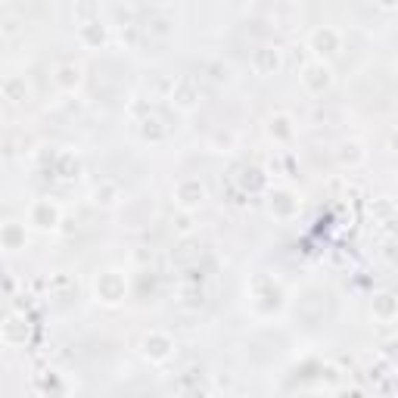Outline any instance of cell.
I'll use <instances>...</instances> for the list:
<instances>
[{
    "label": "cell",
    "instance_id": "4fadbf2b",
    "mask_svg": "<svg viewBox=\"0 0 398 398\" xmlns=\"http://www.w3.org/2000/svg\"><path fill=\"white\" fill-rule=\"evenodd\" d=\"M271 134H277V137H290L293 131H290V119L286 115H277V119H271Z\"/></svg>",
    "mask_w": 398,
    "mask_h": 398
},
{
    "label": "cell",
    "instance_id": "5b68a950",
    "mask_svg": "<svg viewBox=\"0 0 398 398\" xmlns=\"http://www.w3.org/2000/svg\"><path fill=\"white\" fill-rule=\"evenodd\" d=\"M311 50L317 56H333L339 50V32H333V28H317L311 34Z\"/></svg>",
    "mask_w": 398,
    "mask_h": 398
},
{
    "label": "cell",
    "instance_id": "5bb4252c",
    "mask_svg": "<svg viewBox=\"0 0 398 398\" xmlns=\"http://www.w3.org/2000/svg\"><path fill=\"white\" fill-rule=\"evenodd\" d=\"M0 236H3V240H7V246H10V249H16V246L22 243V230L16 227V224H7V227L0 230Z\"/></svg>",
    "mask_w": 398,
    "mask_h": 398
},
{
    "label": "cell",
    "instance_id": "2e32d148",
    "mask_svg": "<svg viewBox=\"0 0 398 398\" xmlns=\"http://www.w3.org/2000/svg\"><path fill=\"white\" fill-rule=\"evenodd\" d=\"M377 3H380L383 10H392V7H395V0H377Z\"/></svg>",
    "mask_w": 398,
    "mask_h": 398
},
{
    "label": "cell",
    "instance_id": "8fae6325",
    "mask_svg": "<svg viewBox=\"0 0 398 398\" xmlns=\"http://www.w3.org/2000/svg\"><path fill=\"white\" fill-rule=\"evenodd\" d=\"M82 38L88 44H94V47H100V44L106 41V28H103L97 19H90V22H84V25H82Z\"/></svg>",
    "mask_w": 398,
    "mask_h": 398
},
{
    "label": "cell",
    "instance_id": "9c48e42d",
    "mask_svg": "<svg viewBox=\"0 0 398 398\" xmlns=\"http://www.w3.org/2000/svg\"><path fill=\"white\" fill-rule=\"evenodd\" d=\"M0 90H3V97H7L10 103L28 100V84H25V78H7V82L0 84Z\"/></svg>",
    "mask_w": 398,
    "mask_h": 398
},
{
    "label": "cell",
    "instance_id": "9a60e30c",
    "mask_svg": "<svg viewBox=\"0 0 398 398\" xmlns=\"http://www.w3.org/2000/svg\"><path fill=\"white\" fill-rule=\"evenodd\" d=\"M373 305H377L380 317H386V321H389V317H392V311H395V302H392V296H389V293H383V296H380Z\"/></svg>",
    "mask_w": 398,
    "mask_h": 398
},
{
    "label": "cell",
    "instance_id": "52a82bcc",
    "mask_svg": "<svg viewBox=\"0 0 398 398\" xmlns=\"http://www.w3.org/2000/svg\"><path fill=\"white\" fill-rule=\"evenodd\" d=\"M97 293H100L106 302H119L125 293V284H122V277L115 274V271H109V274H103L100 280H97Z\"/></svg>",
    "mask_w": 398,
    "mask_h": 398
},
{
    "label": "cell",
    "instance_id": "ba28073f",
    "mask_svg": "<svg viewBox=\"0 0 398 398\" xmlns=\"http://www.w3.org/2000/svg\"><path fill=\"white\" fill-rule=\"evenodd\" d=\"M78 82H82V69L75 66V62H62V66L56 69V84H60L62 90H75Z\"/></svg>",
    "mask_w": 398,
    "mask_h": 398
},
{
    "label": "cell",
    "instance_id": "7a4b0ae2",
    "mask_svg": "<svg viewBox=\"0 0 398 398\" xmlns=\"http://www.w3.org/2000/svg\"><path fill=\"white\" fill-rule=\"evenodd\" d=\"M252 69H256V75H262V78H268V75L280 72V66H284V56H280V50L277 47H256L252 50Z\"/></svg>",
    "mask_w": 398,
    "mask_h": 398
},
{
    "label": "cell",
    "instance_id": "30bf717a",
    "mask_svg": "<svg viewBox=\"0 0 398 398\" xmlns=\"http://www.w3.org/2000/svg\"><path fill=\"white\" fill-rule=\"evenodd\" d=\"M3 336H7L10 343H22V339L28 336V321H22V317H10L7 324H3Z\"/></svg>",
    "mask_w": 398,
    "mask_h": 398
},
{
    "label": "cell",
    "instance_id": "8992f818",
    "mask_svg": "<svg viewBox=\"0 0 398 398\" xmlns=\"http://www.w3.org/2000/svg\"><path fill=\"white\" fill-rule=\"evenodd\" d=\"M32 224H38L41 230H53L56 224H60V209H56L53 203H34V209H32Z\"/></svg>",
    "mask_w": 398,
    "mask_h": 398
},
{
    "label": "cell",
    "instance_id": "277c9868",
    "mask_svg": "<svg viewBox=\"0 0 398 398\" xmlns=\"http://www.w3.org/2000/svg\"><path fill=\"white\" fill-rule=\"evenodd\" d=\"M171 100L181 109H193L196 100H199V88H196L193 78H177L175 88H171Z\"/></svg>",
    "mask_w": 398,
    "mask_h": 398
},
{
    "label": "cell",
    "instance_id": "3957f363",
    "mask_svg": "<svg viewBox=\"0 0 398 398\" xmlns=\"http://www.w3.org/2000/svg\"><path fill=\"white\" fill-rule=\"evenodd\" d=\"M175 196H177V206H181V209L193 212V209H199V206H203V199H206V187H203L199 181H196V177H187V181L177 184Z\"/></svg>",
    "mask_w": 398,
    "mask_h": 398
},
{
    "label": "cell",
    "instance_id": "6da1fadb",
    "mask_svg": "<svg viewBox=\"0 0 398 398\" xmlns=\"http://www.w3.org/2000/svg\"><path fill=\"white\" fill-rule=\"evenodd\" d=\"M302 84L311 90V94H324V90H330V84H333L330 66H324V60L305 66L302 69Z\"/></svg>",
    "mask_w": 398,
    "mask_h": 398
},
{
    "label": "cell",
    "instance_id": "7c38bea8",
    "mask_svg": "<svg viewBox=\"0 0 398 398\" xmlns=\"http://www.w3.org/2000/svg\"><path fill=\"white\" fill-rule=\"evenodd\" d=\"M169 349H171V343L165 336H149L147 339V355H153V358H165Z\"/></svg>",
    "mask_w": 398,
    "mask_h": 398
}]
</instances>
